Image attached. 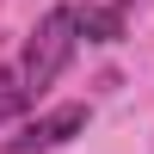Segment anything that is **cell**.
<instances>
[{
  "label": "cell",
  "mask_w": 154,
  "mask_h": 154,
  "mask_svg": "<svg viewBox=\"0 0 154 154\" xmlns=\"http://www.w3.org/2000/svg\"><path fill=\"white\" fill-rule=\"evenodd\" d=\"M74 6H56V12H43L37 19V31H31V49H25V93H43L49 80H56L62 68H68V56H74Z\"/></svg>",
  "instance_id": "1"
},
{
  "label": "cell",
  "mask_w": 154,
  "mask_h": 154,
  "mask_svg": "<svg viewBox=\"0 0 154 154\" xmlns=\"http://www.w3.org/2000/svg\"><path fill=\"white\" fill-rule=\"evenodd\" d=\"M80 130H86V105H56V111H43V117H31L12 142H0V154H49V148L74 142Z\"/></svg>",
  "instance_id": "2"
},
{
  "label": "cell",
  "mask_w": 154,
  "mask_h": 154,
  "mask_svg": "<svg viewBox=\"0 0 154 154\" xmlns=\"http://www.w3.org/2000/svg\"><path fill=\"white\" fill-rule=\"evenodd\" d=\"M74 37H86V43H123V6H74Z\"/></svg>",
  "instance_id": "3"
},
{
  "label": "cell",
  "mask_w": 154,
  "mask_h": 154,
  "mask_svg": "<svg viewBox=\"0 0 154 154\" xmlns=\"http://www.w3.org/2000/svg\"><path fill=\"white\" fill-rule=\"evenodd\" d=\"M25 99H31V93H25V74H19V68H0V123L19 117Z\"/></svg>",
  "instance_id": "4"
}]
</instances>
